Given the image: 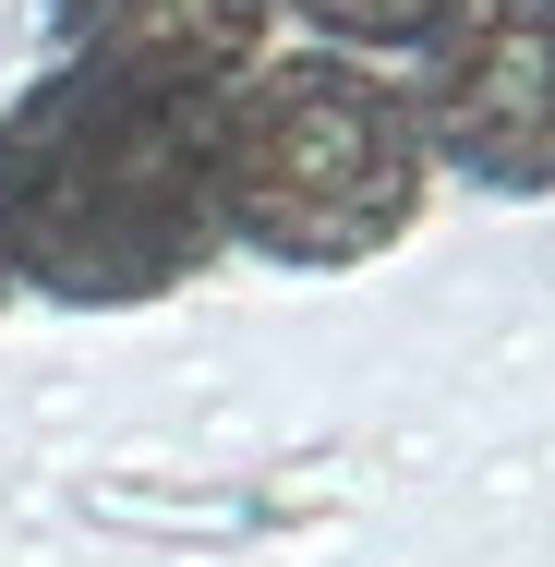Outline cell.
I'll list each match as a JSON object with an SVG mask.
<instances>
[{
	"label": "cell",
	"instance_id": "obj_1",
	"mask_svg": "<svg viewBox=\"0 0 555 567\" xmlns=\"http://www.w3.org/2000/svg\"><path fill=\"white\" fill-rule=\"evenodd\" d=\"M206 97L110 61H49L0 110V266L61 315H133L218 266Z\"/></svg>",
	"mask_w": 555,
	"mask_h": 567
},
{
	"label": "cell",
	"instance_id": "obj_2",
	"mask_svg": "<svg viewBox=\"0 0 555 567\" xmlns=\"http://www.w3.org/2000/svg\"><path fill=\"white\" fill-rule=\"evenodd\" d=\"M206 157H218V241L290 266V278L399 254L423 218V182H435L399 73L338 61V49L241 61L206 97Z\"/></svg>",
	"mask_w": 555,
	"mask_h": 567
},
{
	"label": "cell",
	"instance_id": "obj_3",
	"mask_svg": "<svg viewBox=\"0 0 555 567\" xmlns=\"http://www.w3.org/2000/svg\"><path fill=\"white\" fill-rule=\"evenodd\" d=\"M411 121L423 157L471 194L544 206L555 194V0H446L411 49Z\"/></svg>",
	"mask_w": 555,
	"mask_h": 567
},
{
	"label": "cell",
	"instance_id": "obj_4",
	"mask_svg": "<svg viewBox=\"0 0 555 567\" xmlns=\"http://www.w3.org/2000/svg\"><path fill=\"white\" fill-rule=\"evenodd\" d=\"M49 24H61V61H110L145 85L218 97L241 61H266L278 0H49Z\"/></svg>",
	"mask_w": 555,
	"mask_h": 567
},
{
	"label": "cell",
	"instance_id": "obj_5",
	"mask_svg": "<svg viewBox=\"0 0 555 567\" xmlns=\"http://www.w3.org/2000/svg\"><path fill=\"white\" fill-rule=\"evenodd\" d=\"M290 24H315L338 61H399V49H423V24H435L446 0H278Z\"/></svg>",
	"mask_w": 555,
	"mask_h": 567
},
{
	"label": "cell",
	"instance_id": "obj_6",
	"mask_svg": "<svg viewBox=\"0 0 555 567\" xmlns=\"http://www.w3.org/2000/svg\"><path fill=\"white\" fill-rule=\"evenodd\" d=\"M0 315H12V266H0Z\"/></svg>",
	"mask_w": 555,
	"mask_h": 567
}]
</instances>
